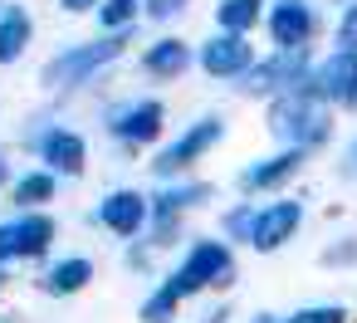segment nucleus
<instances>
[{"label": "nucleus", "instance_id": "1", "mask_svg": "<svg viewBox=\"0 0 357 323\" xmlns=\"http://www.w3.org/2000/svg\"><path fill=\"white\" fill-rule=\"evenodd\" d=\"M137 35H93V40H79V45H64L59 54H50L45 59V69H40V89L45 93H54V98H64V93H84V89H93L123 54H128V45H132Z\"/></svg>", "mask_w": 357, "mask_h": 323}, {"label": "nucleus", "instance_id": "2", "mask_svg": "<svg viewBox=\"0 0 357 323\" xmlns=\"http://www.w3.org/2000/svg\"><path fill=\"white\" fill-rule=\"evenodd\" d=\"M240 279V264H235V245H225L220 235H191L181 245V260L162 274V284L186 303V299H201V294H220Z\"/></svg>", "mask_w": 357, "mask_h": 323}, {"label": "nucleus", "instance_id": "3", "mask_svg": "<svg viewBox=\"0 0 357 323\" xmlns=\"http://www.w3.org/2000/svg\"><path fill=\"white\" fill-rule=\"evenodd\" d=\"M264 128H269V137L279 147H294V152L308 157L313 147H328V137H333V108L323 98H313L308 84H298V89H289V93H279V98L264 103Z\"/></svg>", "mask_w": 357, "mask_h": 323}, {"label": "nucleus", "instance_id": "4", "mask_svg": "<svg viewBox=\"0 0 357 323\" xmlns=\"http://www.w3.org/2000/svg\"><path fill=\"white\" fill-rule=\"evenodd\" d=\"M225 142V118L220 113H201V118H191L172 142H162V147H152V157H147V172L157 176V186L162 181H181V176H196V167L215 152Z\"/></svg>", "mask_w": 357, "mask_h": 323}, {"label": "nucleus", "instance_id": "5", "mask_svg": "<svg viewBox=\"0 0 357 323\" xmlns=\"http://www.w3.org/2000/svg\"><path fill=\"white\" fill-rule=\"evenodd\" d=\"M98 118H103V133H108L118 147H128V152H152V147H162V137H167V103H162L157 93L113 98V103L98 108Z\"/></svg>", "mask_w": 357, "mask_h": 323}, {"label": "nucleus", "instance_id": "6", "mask_svg": "<svg viewBox=\"0 0 357 323\" xmlns=\"http://www.w3.org/2000/svg\"><path fill=\"white\" fill-rule=\"evenodd\" d=\"M35 123L40 128L25 133V147H30L35 167H45L59 181H79L89 172V137L69 123H54V118H35Z\"/></svg>", "mask_w": 357, "mask_h": 323}, {"label": "nucleus", "instance_id": "7", "mask_svg": "<svg viewBox=\"0 0 357 323\" xmlns=\"http://www.w3.org/2000/svg\"><path fill=\"white\" fill-rule=\"evenodd\" d=\"M54 240H59L54 211H15V216H6L0 220V269L50 260Z\"/></svg>", "mask_w": 357, "mask_h": 323}, {"label": "nucleus", "instance_id": "8", "mask_svg": "<svg viewBox=\"0 0 357 323\" xmlns=\"http://www.w3.org/2000/svg\"><path fill=\"white\" fill-rule=\"evenodd\" d=\"M264 35H269L274 54H308V45L318 40V6L313 0H269Z\"/></svg>", "mask_w": 357, "mask_h": 323}, {"label": "nucleus", "instance_id": "9", "mask_svg": "<svg viewBox=\"0 0 357 323\" xmlns=\"http://www.w3.org/2000/svg\"><path fill=\"white\" fill-rule=\"evenodd\" d=\"M308 74H313V54H259L255 64H250V74L235 84L245 98H279V93H289V89H298V84H308Z\"/></svg>", "mask_w": 357, "mask_h": 323}, {"label": "nucleus", "instance_id": "10", "mask_svg": "<svg viewBox=\"0 0 357 323\" xmlns=\"http://www.w3.org/2000/svg\"><path fill=\"white\" fill-rule=\"evenodd\" d=\"M93 220H98L118 245L142 240V235H147V220H152L147 191H137V186H113V191H103L98 206H93Z\"/></svg>", "mask_w": 357, "mask_h": 323}, {"label": "nucleus", "instance_id": "11", "mask_svg": "<svg viewBox=\"0 0 357 323\" xmlns=\"http://www.w3.org/2000/svg\"><path fill=\"white\" fill-rule=\"evenodd\" d=\"M259 59V50L245 40V35H206L201 45H196V69L206 74V79H215V84H240L245 74H250V64Z\"/></svg>", "mask_w": 357, "mask_h": 323}, {"label": "nucleus", "instance_id": "12", "mask_svg": "<svg viewBox=\"0 0 357 323\" xmlns=\"http://www.w3.org/2000/svg\"><path fill=\"white\" fill-rule=\"evenodd\" d=\"M298 225H303V201H294V196H274V201L255 206L250 250H255V255H274V250H284V245L298 235Z\"/></svg>", "mask_w": 357, "mask_h": 323}, {"label": "nucleus", "instance_id": "13", "mask_svg": "<svg viewBox=\"0 0 357 323\" xmlns=\"http://www.w3.org/2000/svg\"><path fill=\"white\" fill-rule=\"evenodd\" d=\"M303 152H294V147H279V152H269V157H255V162H245L240 167V176H235V186H240V196H279L298 172H303Z\"/></svg>", "mask_w": 357, "mask_h": 323}, {"label": "nucleus", "instance_id": "14", "mask_svg": "<svg viewBox=\"0 0 357 323\" xmlns=\"http://www.w3.org/2000/svg\"><path fill=\"white\" fill-rule=\"evenodd\" d=\"M137 69L152 79V84H176L196 69V45L181 40V35H152L137 54Z\"/></svg>", "mask_w": 357, "mask_h": 323}, {"label": "nucleus", "instance_id": "15", "mask_svg": "<svg viewBox=\"0 0 357 323\" xmlns=\"http://www.w3.org/2000/svg\"><path fill=\"white\" fill-rule=\"evenodd\" d=\"M211 201H215V181L206 176H181V181H162L157 191H147L152 220H176V225H186V216Z\"/></svg>", "mask_w": 357, "mask_h": 323}, {"label": "nucleus", "instance_id": "16", "mask_svg": "<svg viewBox=\"0 0 357 323\" xmlns=\"http://www.w3.org/2000/svg\"><path fill=\"white\" fill-rule=\"evenodd\" d=\"M308 89L313 98H323L328 108H357V54H328L313 64L308 74Z\"/></svg>", "mask_w": 357, "mask_h": 323}, {"label": "nucleus", "instance_id": "17", "mask_svg": "<svg viewBox=\"0 0 357 323\" xmlns=\"http://www.w3.org/2000/svg\"><path fill=\"white\" fill-rule=\"evenodd\" d=\"M35 45V15L20 0H6L0 6V69H15Z\"/></svg>", "mask_w": 357, "mask_h": 323}, {"label": "nucleus", "instance_id": "18", "mask_svg": "<svg viewBox=\"0 0 357 323\" xmlns=\"http://www.w3.org/2000/svg\"><path fill=\"white\" fill-rule=\"evenodd\" d=\"M93 274H98L93 255H59V260L45 264L40 289H45L50 299H74V294H84V289L93 284Z\"/></svg>", "mask_w": 357, "mask_h": 323}, {"label": "nucleus", "instance_id": "19", "mask_svg": "<svg viewBox=\"0 0 357 323\" xmlns=\"http://www.w3.org/2000/svg\"><path fill=\"white\" fill-rule=\"evenodd\" d=\"M59 176H50L45 167H25V172H15V181H10V206L15 211H50L54 201H59Z\"/></svg>", "mask_w": 357, "mask_h": 323}, {"label": "nucleus", "instance_id": "20", "mask_svg": "<svg viewBox=\"0 0 357 323\" xmlns=\"http://www.w3.org/2000/svg\"><path fill=\"white\" fill-rule=\"evenodd\" d=\"M264 6H269V0H215V30L250 40L264 25Z\"/></svg>", "mask_w": 357, "mask_h": 323}, {"label": "nucleus", "instance_id": "21", "mask_svg": "<svg viewBox=\"0 0 357 323\" xmlns=\"http://www.w3.org/2000/svg\"><path fill=\"white\" fill-rule=\"evenodd\" d=\"M93 25H98V35H137L142 0H103L93 10Z\"/></svg>", "mask_w": 357, "mask_h": 323}, {"label": "nucleus", "instance_id": "22", "mask_svg": "<svg viewBox=\"0 0 357 323\" xmlns=\"http://www.w3.org/2000/svg\"><path fill=\"white\" fill-rule=\"evenodd\" d=\"M181 318V299L157 279L147 294H142V303H137V323H176Z\"/></svg>", "mask_w": 357, "mask_h": 323}, {"label": "nucleus", "instance_id": "23", "mask_svg": "<svg viewBox=\"0 0 357 323\" xmlns=\"http://www.w3.org/2000/svg\"><path fill=\"white\" fill-rule=\"evenodd\" d=\"M250 225H255V201H235L220 211V240L225 245H250Z\"/></svg>", "mask_w": 357, "mask_h": 323}, {"label": "nucleus", "instance_id": "24", "mask_svg": "<svg viewBox=\"0 0 357 323\" xmlns=\"http://www.w3.org/2000/svg\"><path fill=\"white\" fill-rule=\"evenodd\" d=\"M186 10H191V0H142V20H147V25H157V30L176 25Z\"/></svg>", "mask_w": 357, "mask_h": 323}, {"label": "nucleus", "instance_id": "25", "mask_svg": "<svg viewBox=\"0 0 357 323\" xmlns=\"http://www.w3.org/2000/svg\"><path fill=\"white\" fill-rule=\"evenodd\" d=\"M284 323H347V308H342V303H303V308H294Z\"/></svg>", "mask_w": 357, "mask_h": 323}, {"label": "nucleus", "instance_id": "26", "mask_svg": "<svg viewBox=\"0 0 357 323\" xmlns=\"http://www.w3.org/2000/svg\"><path fill=\"white\" fill-rule=\"evenodd\" d=\"M333 45H337V54H357V0L342 6V15L333 25Z\"/></svg>", "mask_w": 357, "mask_h": 323}, {"label": "nucleus", "instance_id": "27", "mask_svg": "<svg viewBox=\"0 0 357 323\" xmlns=\"http://www.w3.org/2000/svg\"><path fill=\"white\" fill-rule=\"evenodd\" d=\"M123 250H128V255H123V260H128V269H137V274H152V279H157V250H152L147 240H132V245H123Z\"/></svg>", "mask_w": 357, "mask_h": 323}, {"label": "nucleus", "instance_id": "28", "mask_svg": "<svg viewBox=\"0 0 357 323\" xmlns=\"http://www.w3.org/2000/svg\"><path fill=\"white\" fill-rule=\"evenodd\" d=\"M98 6H103V0H59V10H64V15H93Z\"/></svg>", "mask_w": 357, "mask_h": 323}, {"label": "nucleus", "instance_id": "29", "mask_svg": "<svg viewBox=\"0 0 357 323\" xmlns=\"http://www.w3.org/2000/svg\"><path fill=\"white\" fill-rule=\"evenodd\" d=\"M15 181V162H10V147H0V191H10Z\"/></svg>", "mask_w": 357, "mask_h": 323}, {"label": "nucleus", "instance_id": "30", "mask_svg": "<svg viewBox=\"0 0 357 323\" xmlns=\"http://www.w3.org/2000/svg\"><path fill=\"white\" fill-rule=\"evenodd\" d=\"M323 260H328V264H347V260H357V240H352V245H337V250H328Z\"/></svg>", "mask_w": 357, "mask_h": 323}, {"label": "nucleus", "instance_id": "31", "mask_svg": "<svg viewBox=\"0 0 357 323\" xmlns=\"http://www.w3.org/2000/svg\"><path fill=\"white\" fill-rule=\"evenodd\" d=\"M196 323H230V303H215L206 318H196Z\"/></svg>", "mask_w": 357, "mask_h": 323}, {"label": "nucleus", "instance_id": "32", "mask_svg": "<svg viewBox=\"0 0 357 323\" xmlns=\"http://www.w3.org/2000/svg\"><path fill=\"white\" fill-rule=\"evenodd\" d=\"M347 172L357 176V137H352V147H347Z\"/></svg>", "mask_w": 357, "mask_h": 323}, {"label": "nucleus", "instance_id": "33", "mask_svg": "<svg viewBox=\"0 0 357 323\" xmlns=\"http://www.w3.org/2000/svg\"><path fill=\"white\" fill-rule=\"evenodd\" d=\"M250 323H284V318H279V313H255Z\"/></svg>", "mask_w": 357, "mask_h": 323}, {"label": "nucleus", "instance_id": "34", "mask_svg": "<svg viewBox=\"0 0 357 323\" xmlns=\"http://www.w3.org/2000/svg\"><path fill=\"white\" fill-rule=\"evenodd\" d=\"M6 284H10V269H0V294H6Z\"/></svg>", "mask_w": 357, "mask_h": 323}, {"label": "nucleus", "instance_id": "35", "mask_svg": "<svg viewBox=\"0 0 357 323\" xmlns=\"http://www.w3.org/2000/svg\"><path fill=\"white\" fill-rule=\"evenodd\" d=\"M342 6H352V0H342Z\"/></svg>", "mask_w": 357, "mask_h": 323}]
</instances>
